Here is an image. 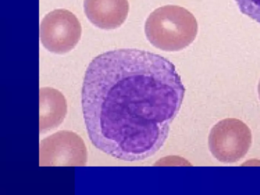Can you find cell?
I'll list each match as a JSON object with an SVG mask.
<instances>
[{
  "label": "cell",
  "mask_w": 260,
  "mask_h": 195,
  "mask_svg": "<svg viewBox=\"0 0 260 195\" xmlns=\"http://www.w3.org/2000/svg\"><path fill=\"white\" fill-rule=\"evenodd\" d=\"M185 91L176 67L160 55L136 49L99 55L82 89L91 142L124 161L152 156L165 143Z\"/></svg>",
  "instance_id": "cell-1"
},
{
  "label": "cell",
  "mask_w": 260,
  "mask_h": 195,
  "mask_svg": "<svg viewBox=\"0 0 260 195\" xmlns=\"http://www.w3.org/2000/svg\"><path fill=\"white\" fill-rule=\"evenodd\" d=\"M199 26L192 13L178 6H165L153 11L147 19L145 33L154 47L164 51H179L197 36Z\"/></svg>",
  "instance_id": "cell-2"
},
{
  "label": "cell",
  "mask_w": 260,
  "mask_h": 195,
  "mask_svg": "<svg viewBox=\"0 0 260 195\" xmlns=\"http://www.w3.org/2000/svg\"><path fill=\"white\" fill-rule=\"evenodd\" d=\"M210 151L220 162L240 161L252 145L249 126L238 119L226 118L216 123L208 137Z\"/></svg>",
  "instance_id": "cell-3"
},
{
  "label": "cell",
  "mask_w": 260,
  "mask_h": 195,
  "mask_svg": "<svg viewBox=\"0 0 260 195\" xmlns=\"http://www.w3.org/2000/svg\"><path fill=\"white\" fill-rule=\"evenodd\" d=\"M78 18L67 9H56L45 15L40 27V38L44 47L57 54L71 51L81 37Z\"/></svg>",
  "instance_id": "cell-4"
},
{
  "label": "cell",
  "mask_w": 260,
  "mask_h": 195,
  "mask_svg": "<svg viewBox=\"0 0 260 195\" xmlns=\"http://www.w3.org/2000/svg\"><path fill=\"white\" fill-rule=\"evenodd\" d=\"M86 161V145L76 133L59 131L41 142V166H83Z\"/></svg>",
  "instance_id": "cell-5"
},
{
  "label": "cell",
  "mask_w": 260,
  "mask_h": 195,
  "mask_svg": "<svg viewBox=\"0 0 260 195\" xmlns=\"http://www.w3.org/2000/svg\"><path fill=\"white\" fill-rule=\"evenodd\" d=\"M86 17L92 24L105 30L118 28L125 21L127 0H84Z\"/></svg>",
  "instance_id": "cell-6"
},
{
  "label": "cell",
  "mask_w": 260,
  "mask_h": 195,
  "mask_svg": "<svg viewBox=\"0 0 260 195\" xmlns=\"http://www.w3.org/2000/svg\"><path fill=\"white\" fill-rule=\"evenodd\" d=\"M39 128L45 133L61 124L66 117L68 106L66 99L55 88L45 87L39 92Z\"/></svg>",
  "instance_id": "cell-7"
},
{
  "label": "cell",
  "mask_w": 260,
  "mask_h": 195,
  "mask_svg": "<svg viewBox=\"0 0 260 195\" xmlns=\"http://www.w3.org/2000/svg\"><path fill=\"white\" fill-rule=\"evenodd\" d=\"M240 12L260 24V0H236Z\"/></svg>",
  "instance_id": "cell-8"
},
{
  "label": "cell",
  "mask_w": 260,
  "mask_h": 195,
  "mask_svg": "<svg viewBox=\"0 0 260 195\" xmlns=\"http://www.w3.org/2000/svg\"><path fill=\"white\" fill-rule=\"evenodd\" d=\"M258 94H259V99H260V81H259V83H258Z\"/></svg>",
  "instance_id": "cell-9"
}]
</instances>
